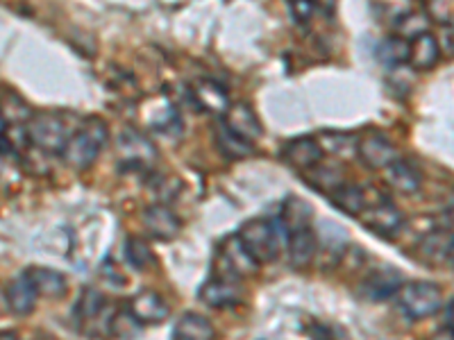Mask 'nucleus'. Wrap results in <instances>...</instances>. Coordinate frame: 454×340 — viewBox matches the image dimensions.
Here are the masks:
<instances>
[{"instance_id":"f3484780","label":"nucleus","mask_w":454,"mask_h":340,"mask_svg":"<svg viewBox=\"0 0 454 340\" xmlns=\"http://www.w3.org/2000/svg\"><path fill=\"white\" fill-rule=\"evenodd\" d=\"M282 157L286 164L295 166V168H316L323 159V150L314 136H300L284 145Z\"/></svg>"},{"instance_id":"20e7f679","label":"nucleus","mask_w":454,"mask_h":340,"mask_svg":"<svg viewBox=\"0 0 454 340\" xmlns=\"http://www.w3.org/2000/svg\"><path fill=\"white\" fill-rule=\"evenodd\" d=\"M397 306L409 320L432 318L443 305V290L434 282H409L395 293Z\"/></svg>"},{"instance_id":"ddd939ff","label":"nucleus","mask_w":454,"mask_h":340,"mask_svg":"<svg viewBox=\"0 0 454 340\" xmlns=\"http://www.w3.org/2000/svg\"><path fill=\"white\" fill-rule=\"evenodd\" d=\"M144 116H145V123L155 129V132H160V135L180 132L182 128L176 104L170 103L168 98H164V96L148 100V104L144 107Z\"/></svg>"},{"instance_id":"5701e85b","label":"nucleus","mask_w":454,"mask_h":340,"mask_svg":"<svg viewBox=\"0 0 454 340\" xmlns=\"http://www.w3.org/2000/svg\"><path fill=\"white\" fill-rule=\"evenodd\" d=\"M332 205L336 209H340L348 216H362L364 212L368 209V197L366 191H364L362 186L355 184H340L334 193H332Z\"/></svg>"},{"instance_id":"4c0bfd02","label":"nucleus","mask_w":454,"mask_h":340,"mask_svg":"<svg viewBox=\"0 0 454 340\" xmlns=\"http://www.w3.org/2000/svg\"><path fill=\"white\" fill-rule=\"evenodd\" d=\"M445 259L454 266V236L448 241V248H445Z\"/></svg>"},{"instance_id":"2f4dec72","label":"nucleus","mask_w":454,"mask_h":340,"mask_svg":"<svg viewBox=\"0 0 454 340\" xmlns=\"http://www.w3.org/2000/svg\"><path fill=\"white\" fill-rule=\"evenodd\" d=\"M289 10H291V14H294L295 21L305 23L307 19H309V16L314 14L316 7L311 5V3H305V0H300V3H291Z\"/></svg>"},{"instance_id":"4468645a","label":"nucleus","mask_w":454,"mask_h":340,"mask_svg":"<svg viewBox=\"0 0 454 340\" xmlns=\"http://www.w3.org/2000/svg\"><path fill=\"white\" fill-rule=\"evenodd\" d=\"M221 261L225 263V268L237 277H246V274H254L259 268V263L250 257L246 245L239 236H230L221 243Z\"/></svg>"},{"instance_id":"cd10ccee","label":"nucleus","mask_w":454,"mask_h":340,"mask_svg":"<svg viewBox=\"0 0 454 340\" xmlns=\"http://www.w3.org/2000/svg\"><path fill=\"white\" fill-rule=\"evenodd\" d=\"M0 116L5 119L7 125H23L30 123L32 112L19 93L14 91H5L0 93Z\"/></svg>"},{"instance_id":"9b49d317","label":"nucleus","mask_w":454,"mask_h":340,"mask_svg":"<svg viewBox=\"0 0 454 340\" xmlns=\"http://www.w3.org/2000/svg\"><path fill=\"white\" fill-rule=\"evenodd\" d=\"M225 125L232 129L234 135L243 136L246 141L254 143L257 139H262L263 128L259 123V116L254 113V109L246 103H232L225 113Z\"/></svg>"},{"instance_id":"7ed1b4c3","label":"nucleus","mask_w":454,"mask_h":340,"mask_svg":"<svg viewBox=\"0 0 454 340\" xmlns=\"http://www.w3.org/2000/svg\"><path fill=\"white\" fill-rule=\"evenodd\" d=\"M26 135L27 141L46 155H57V152L62 155L68 139L73 136V129L68 128L62 116L52 112H42L32 113L30 123L26 125Z\"/></svg>"},{"instance_id":"58836bf2","label":"nucleus","mask_w":454,"mask_h":340,"mask_svg":"<svg viewBox=\"0 0 454 340\" xmlns=\"http://www.w3.org/2000/svg\"><path fill=\"white\" fill-rule=\"evenodd\" d=\"M0 340H19V336L12 334V331H0Z\"/></svg>"},{"instance_id":"dca6fc26","label":"nucleus","mask_w":454,"mask_h":340,"mask_svg":"<svg viewBox=\"0 0 454 340\" xmlns=\"http://www.w3.org/2000/svg\"><path fill=\"white\" fill-rule=\"evenodd\" d=\"M403 274L397 273L395 268H387V266H384V268L372 270V273L364 279L362 290L366 293L368 299L380 302V299H387L391 298V295H395L397 290L403 289Z\"/></svg>"},{"instance_id":"c9c22d12","label":"nucleus","mask_w":454,"mask_h":340,"mask_svg":"<svg viewBox=\"0 0 454 340\" xmlns=\"http://www.w3.org/2000/svg\"><path fill=\"white\" fill-rule=\"evenodd\" d=\"M445 329H450L454 334V299L445 306Z\"/></svg>"},{"instance_id":"1a4fd4ad","label":"nucleus","mask_w":454,"mask_h":340,"mask_svg":"<svg viewBox=\"0 0 454 340\" xmlns=\"http://www.w3.org/2000/svg\"><path fill=\"white\" fill-rule=\"evenodd\" d=\"M128 313L135 318L137 325H160L168 318L170 309L166 299L155 290H141L139 295L129 299Z\"/></svg>"},{"instance_id":"a19ab883","label":"nucleus","mask_w":454,"mask_h":340,"mask_svg":"<svg viewBox=\"0 0 454 340\" xmlns=\"http://www.w3.org/2000/svg\"><path fill=\"white\" fill-rule=\"evenodd\" d=\"M0 166H3V152H0Z\"/></svg>"},{"instance_id":"393cba45","label":"nucleus","mask_w":454,"mask_h":340,"mask_svg":"<svg viewBox=\"0 0 454 340\" xmlns=\"http://www.w3.org/2000/svg\"><path fill=\"white\" fill-rule=\"evenodd\" d=\"M173 340H214V325L205 315L186 313L177 320Z\"/></svg>"},{"instance_id":"a878e982","label":"nucleus","mask_w":454,"mask_h":340,"mask_svg":"<svg viewBox=\"0 0 454 340\" xmlns=\"http://www.w3.org/2000/svg\"><path fill=\"white\" fill-rule=\"evenodd\" d=\"M427 27H429L427 12L413 10V7H409L404 14L393 19V30H395V36H400V39H404V42H413L416 36L425 35Z\"/></svg>"},{"instance_id":"f03ea898","label":"nucleus","mask_w":454,"mask_h":340,"mask_svg":"<svg viewBox=\"0 0 454 340\" xmlns=\"http://www.w3.org/2000/svg\"><path fill=\"white\" fill-rule=\"evenodd\" d=\"M107 139H109V129L105 120L96 119V116L82 120V125L73 132L67 148H64L62 152L64 161H67L71 168H78V170L89 168V166L96 161V157L100 155V150L105 148Z\"/></svg>"},{"instance_id":"c756f323","label":"nucleus","mask_w":454,"mask_h":340,"mask_svg":"<svg viewBox=\"0 0 454 340\" xmlns=\"http://www.w3.org/2000/svg\"><path fill=\"white\" fill-rule=\"evenodd\" d=\"M125 257L132 263V268L137 270H145L155 263V254H153L148 243L141 241V238H129L125 243Z\"/></svg>"},{"instance_id":"6e6552de","label":"nucleus","mask_w":454,"mask_h":340,"mask_svg":"<svg viewBox=\"0 0 454 340\" xmlns=\"http://www.w3.org/2000/svg\"><path fill=\"white\" fill-rule=\"evenodd\" d=\"M141 220H144V227L148 229L150 236L157 238V241H173L182 229L180 216L166 205L145 206Z\"/></svg>"},{"instance_id":"423d86ee","label":"nucleus","mask_w":454,"mask_h":340,"mask_svg":"<svg viewBox=\"0 0 454 340\" xmlns=\"http://www.w3.org/2000/svg\"><path fill=\"white\" fill-rule=\"evenodd\" d=\"M362 216H364V225H366L371 232H375L377 236L393 238L397 236V232L404 227L403 212L387 200L368 205V209L362 213Z\"/></svg>"},{"instance_id":"f704fd0d","label":"nucleus","mask_w":454,"mask_h":340,"mask_svg":"<svg viewBox=\"0 0 454 340\" xmlns=\"http://www.w3.org/2000/svg\"><path fill=\"white\" fill-rule=\"evenodd\" d=\"M439 48L445 55H454V26L445 27V42L439 43Z\"/></svg>"},{"instance_id":"e433bc0d","label":"nucleus","mask_w":454,"mask_h":340,"mask_svg":"<svg viewBox=\"0 0 454 340\" xmlns=\"http://www.w3.org/2000/svg\"><path fill=\"white\" fill-rule=\"evenodd\" d=\"M429 340H454V334L450 329H441L432 336Z\"/></svg>"},{"instance_id":"0eeeda50","label":"nucleus","mask_w":454,"mask_h":340,"mask_svg":"<svg viewBox=\"0 0 454 340\" xmlns=\"http://www.w3.org/2000/svg\"><path fill=\"white\" fill-rule=\"evenodd\" d=\"M356 155L371 168H388L397 159L395 145L382 132H366L356 141Z\"/></svg>"},{"instance_id":"f257e3e1","label":"nucleus","mask_w":454,"mask_h":340,"mask_svg":"<svg viewBox=\"0 0 454 340\" xmlns=\"http://www.w3.org/2000/svg\"><path fill=\"white\" fill-rule=\"evenodd\" d=\"M239 238L250 252V257L262 266V263L273 261L279 250L289 245V229L284 227L279 218H273V220L254 218V220H248L241 227Z\"/></svg>"},{"instance_id":"39448f33","label":"nucleus","mask_w":454,"mask_h":340,"mask_svg":"<svg viewBox=\"0 0 454 340\" xmlns=\"http://www.w3.org/2000/svg\"><path fill=\"white\" fill-rule=\"evenodd\" d=\"M157 159L155 145L150 143L141 132L128 129L119 139V161L125 168H150V164Z\"/></svg>"},{"instance_id":"bb28decb","label":"nucleus","mask_w":454,"mask_h":340,"mask_svg":"<svg viewBox=\"0 0 454 340\" xmlns=\"http://www.w3.org/2000/svg\"><path fill=\"white\" fill-rule=\"evenodd\" d=\"M316 141H318L323 155L327 152L332 157L348 159V157L356 155V141H359V136L348 135V132H320Z\"/></svg>"},{"instance_id":"6ab92c4d","label":"nucleus","mask_w":454,"mask_h":340,"mask_svg":"<svg viewBox=\"0 0 454 340\" xmlns=\"http://www.w3.org/2000/svg\"><path fill=\"white\" fill-rule=\"evenodd\" d=\"M27 279L35 286L36 295L39 298H48V299H59L67 295V277L62 273H57L52 268H43V266H35V268L26 270Z\"/></svg>"},{"instance_id":"7c9ffc66","label":"nucleus","mask_w":454,"mask_h":340,"mask_svg":"<svg viewBox=\"0 0 454 340\" xmlns=\"http://www.w3.org/2000/svg\"><path fill=\"white\" fill-rule=\"evenodd\" d=\"M380 57H382V62L391 64V66L409 62V42L400 36H391L380 46Z\"/></svg>"},{"instance_id":"a211bd4d","label":"nucleus","mask_w":454,"mask_h":340,"mask_svg":"<svg viewBox=\"0 0 454 340\" xmlns=\"http://www.w3.org/2000/svg\"><path fill=\"white\" fill-rule=\"evenodd\" d=\"M200 302L212 309H227L241 302V289L232 279H209L200 289Z\"/></svg>"},{"instance_id":"2eb2a0df","label":"nucleus","mask_w":454,"mask_h":340,"mask_svg":"<svg viewBox=\"0 0 454 340\" xmlns=\"http://www.w3.org/2000/svg\"><path fill=\"white\" fill-rule=\"evenodd\" d=\"M387 182L393 191L403 193V196H413L423 189V173L411 161L395 159L387 168Z\"/></svg>"},{"instance_id":"ea45409f","label":"nucleus","mask_w":454,"mask_h":340,"mask_svg":"<svg viewBox=\"0 0 454 340\" xmlns=\"http://www.w3.org/2000/svg\"><path fill=\"white\" fill-rule=\"evenodd\" d=\"M5 129H7V123H5V119H3V116H0V139H3V136H5Z\"/></svg>"},{"instance_id":"b1692460","label":"nucleus","mask_w":454,"mask_h":340,"mask_svg":"<svg viewBox=\"0 0 454 340\" xmlns=\"http://www.w3.org/2000/svg\"><path fill=\"white\" fill-rule=\"evenodd\" d=\"M214 139H216V148L221 150L227 159H246V157H250L254 152V143L246 141L243 136L234 135L225 123L218 125L216 132H214Z\"/></svg>"},{"instance_id":"4be33fe9","label":"nucleus","mask_w":454,"mask_h":340,"mask_svg":"<svg viewBox=\"0 0 454 340\" xmlns=\"http://www.w3.org/2000/svg\"><path fill=\"white\" fill-rule=\"evenodd\" d=\"M5 295L7 305H10V309L14 311L16 315H30L36 306V299H39V295H36L35 286H32V282L27 279L26 273L19 274V277L7 286Z\"/></svg>"},{"instance_id":"412c9836","label":"nucleus","mask_w":454,"mask_h":340,"mask_svg":"<svg viewBox=\"0 0 454 340\" xmlns=\"http://www.w3.org/2000/svg\"><path fill=\"white\" fill-rule=\"evenodd\" d=\"M441 48L439 39L429 32L416 36L413 42H409V64L419 71H429L439 64Z\"/></svg>"},{"instance_id":"9d476101","label":"nucleus","mask_w":454,"mask_h":340,"mask_svg":"<svg viewBox=\"0 0 454 340\" xmlns=\"http://www.w3.org/2000/svg\"><path fill=\"white\" fill-rule=\"evenodd\" d=\"M75 315H78L80 322L84 325H98L100 320H103L105 329L112 327L114 313L109 311L107 302H105L103 293L98 289H84L78 298V305H75Z\"/></svg>"},{"instance_id":"473e14b6","label":"nucleus","mask_w":454,"mask_h":340,"mask_svg":"<svg viewBox=\"0 0 454 340\" xmlns=\"http://www.w3.org/2000/svg\"><path fill=\"white\" fill-rule=\"evenodd\" d=\"M436 227H439V229H443V227L445 229H448V227H454V196L445 202L443 212H441L439 220H436Z\"/></svg>"},{"instance_id":"72a5a7b5","label":"nucleus","mask_w":454,"mask_h":340,"mask_svg":"<svg viewBox=\"0 0 454 340\" xmlns=\"http://www.w3.org/2000/svg\"><path fill=\"white\" fill-rule=\"evenodd\" d=\"M100 273H103V279L112 282V286H123L125 283V279L121 277V270L116 266H112V263H105V268Z\"/></svg>"},{"instance_id":"f8f14e48","label":"nucleus","mask_w":454,"mask_h":340,"mask_svg":"<svg viewBox=\"0 0 454 340\" xmlns=\"http://www.w3.org/2000/svg\"><path fill=\"white\" fill-rule=\"evenodd\" d=\"M192 98L198 109L207 113H227L230 109V96L223 84L216 80H198L192 89Z\"/></svg>"},{"instance_id":"aec40b11","label":"nucleus","mask_w":454,"mask_h":340,"mask_svg":"<svg viewBox=\"0 0 454 340\" xmlns=\"http://www.w3.org/2000/svg\"><path fill=\"white\" fill-rule=\"evenodd\" d=\"M286 250H289V259L294 263V268H307L316 259V252H318V236H316L311 227L298 229V232L289 234Z\"/></svg>"},{"instance_id":"c85d7f7f","label":"nucleus","mask_w":454,"mask_h":340,"mask_svg":"<svg viewBox=\"0 0 454 340\" xmlns=\"http://www.w3.org/2000/svg\"><path fill=\"white\" fill-rule=\"evenodd\" d=\"M279 220L284 222V227L289 229V234L298 232V229H305V227H311V209L305 200H289L282 209V218Z\"/></svg>"}]
</instances>
